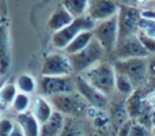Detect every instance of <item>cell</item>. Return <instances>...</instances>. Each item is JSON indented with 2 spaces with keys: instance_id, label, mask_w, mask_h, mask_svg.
Masks as SVG:
<instances>
[{
  "instance_id": "e575fe53",
  "label": "cell",
  "mask_w": 155,
  "mask_h": 136,
  "mask_svg": "<svg viewBox=\"0 0 155 136\" xmlns=\"http://www.w3.org/2000/svg\"><path fill=\"white\" fill-rule=\"evenodd\" d=\"M155 125V106H153V127Z\"/></svg>"
},
{
  "instance_id": "d4e9b609",
  "label": "cell",
  "mask_w": 155,
  "mask_h": 136,
  "mask_svg": "<svg viewBox=\"0 0 155 136\" xmlns=\"http://www.w3.org/2000/svg\"><path fill=\"white\" fill-rule=\"evenodd\" d=\"M30 104H31V99H30V94L26 93H18L16 98L14 99L12 105H11V109L15 114H19V113H25L29 112Z\"/></svg>"
},
{
  "instance_id": "4316f807",
  "label": "cell",
  "mask_w": 155,
  "mask_h": 136,
  "mask_svg": "<svg viewBox=\"0 0 155 136\" xmlns=\"http://www.w3.org/2000/svg\"><path fill=\"white\" fill-rule=\"evenodd\" d=\"M16 125L15 118H8V117H3L0 120V136H10L11 132L14 131Z\"/></svg>"
},
{
  "instance_id": "9a60e30c",
  "label": "cell",
  "mask_w": 155,
  "mask_h": 136,
  "mask_svg": "<svg viewBox=\"0 0 155 136\" xmlns=\"http://www.w3.org/2000/svg\"><path fill=\"white\" fill-rule=\"evenodd\" d=\"M74 16L68 12V10L64 7L63 4H60L56 10L52 12L51 18L48 21V27L52 30V32H59V30L67 27L68 25H71L74 22Z\"/></svg>"
},
{
  "instance_id": "3957f363",
  "label": "cell",
  "mask_w": 155,
  "mask_h": 136,
  "mask_svg": "<svg viewBox=\"0 0 155 136\" xmlns=\"http://www.w3.org/2000/svg\"><path fill=\"white\" fill-rule=\"evenodd\" d=\"M95 26H97V22L94 21L93 18H90L88 15L75 18L72 23L68 25L67 27L53 33L52 44H53V46L56 49L64 51L76 35H79L82 32H87V30L93 32V30L95 29Z\"/></svg>"
},
{
  "instance_id": "52a82bcc",
  "label": "cell",
  "mask_w": 155,
  "mask_h": 136,
  "mask_svg": "<svg viewBox=\"0 0 155 136\" xmlns=\"http://www.w3.org/2000/svg\"><path fill=\"white\" fill-rule=\"evenodd\" d=\"M41 95L51 98L59 94H68L76 91L75 76H42L38 82Z\"/></svg>"
},
{
  "instance_id": "ba28073f",
  "label": "cell",
  "mask_w": 155,
  "mask_h": 136,
  "mask_svg": "<svg viewBox=\"0 0 155 136\" xmlns=\"http://www.w3.org/2000/svg\"><path fill=\"white\" fill-rule=\"evenodd\" d=\"M142 11L136 7L120 5L118 11V41L136 35L139 33V21L142 18Z\"/></svg>"
},
{
  "instance_id": "cb8c5ba5",
  "label": "cell",
  "mask_w": 155,
  "mask_h": 136,
  "mask_svg": "<svg viewBox=\"0 0 155 136\" xmlns=\"http://www.w3.org/2000/svg\"><path fill=\"white\" fill-rule=\"evenodd\" d=\"M135 90H136V88H135L134 83H132L125 75L116 72V91H117V93H120L121 95H124L127 98V97L131 95Z\"/></svg>"
},
{
  "instance_id": "7a4b0ae2",
  "label": "cell",
  "mask_w": 155,
  "mask_h": 136,
  "mask_svg": "<svg viewBox=\"0 0 155 136\" xmlns=\"http://www.w3.org/2000/svg\"><path fill=\"white\" fill-rule=\"evenodd\" d=\"M49 99H51L54 110L63 113L67 117L87 116V110L90 108V104L78 91L68 94H59V95L51 97Z\"/></svg>"
},
{
  "instance_id": "ac0fdd59",
  "label": "cell",
  "mask_w": 155,
  "mask_h": 136,
  "mask_svg": "<svg viewBox=\"0 0 155 136\" xmlns=\"http://www.w3.org/2000/svg\"><path fill=\"white\" fill-rule=\"evenodd\" d=\"M94 40V32H82L79 35H76L71 44L64 49V53L71 56V55H75V53H79L80 51H83L84 48H87L90 45V42Z\"/></svg>"
},
{
  "instance_id": "9c48e42d",
  "label": "cell",
  "mask_w": 155,
  "mask_h": 136,
  "mask_svg": "<svg viewBox=\"0 0 155 136\" xmlns=\"http://www.w3.org/2000/svg\"><path fill=\"white\" fill-rule=\"evenodd\" d=\"M75 86L76 91L90 104V106H94L99 110L109 109V97L101 93L90 82H87L83 75H75Z\"/></svg>"
},
{
  "instance_id": "7402d4cb",
  "label": "cell",
  "mask_w": 155,
  "mask_h": 136,
  "mask_svg": "<svg viewBox=\"0 0 155 136\" xmlns=\"http://www.w3.org/2000/svg\"><path fill=\"white\" fill-rule=\"evenodd\" d=\"M88 4L90 0H63V5L74 18L86 16V12L88 11Z\"/></svg>"
},
{
  "instance_id": "5bb4252c",
  "label": "cell",
  "mask_w": 155,
  "mask_h": 136,
  "mask_svg": "<svg viewBox=\"0 0 155 136\" xmlns=\"http://www.w3.org/2000/svg\"><path fill=\"white\" fill-rule=\"evenodd\" d=\"M31 112L35 116V118L40 121V124L42 125V124H45L52 117V114L54 112V108L49 98H46L44 95H38L33 101Z\"/></svg>"
},
{
  "instance_id": "277c9868",
  "label": "cell",
  "mask_w": 155,
  "mask_h": 136,
  "mask_svg": "<svg viewBox=\"0 0 155 136\" xmlns=\"http://www.w3.org/2000/svg\"><path fill=\"white\" fill-rule=\"evenodd\" d=\"M116 72L123 74L134 83L135 88H142L148 76V57L116 60L113 63Z\"/></svg>"
},
{
  "instance_id": "4dcf8cb0",
  "label": "cell",
  "mask_w": 155,
  "mask_h": 136,
  "mask_svg": "<svg viewBox=\"0 0 155 136\" xmlns=\"http://www.w3.org/2000/svg\"><path fill=\"white\" fill-rule=\"evenodd\" d=\"M142 18L150 19V21H155V10H142Z\"/></svg>"
},
{
  "instance_id": "d6986e66",
  "label": "cell",
  "mask_w": 155,
  "mask_h": 136,
  "mask_svg": "<svg viewBox=\"0 0 155 136\" xmlns=\"http://www.w3.org/2000/svg\"><path fill=\"white\" fill-rule=\"evenodd\" d=\"M11 65V42H10V35H8V30L5 26L2 29V59H0V68H2V74H7L8 68Z\"/></svg>"
},
{
  "instance_id": "1f68e13d",
  "label": "cell",
  "mask_w": 155,
  "mask_h": 136,
  "mask_svg": "<svg viewBox=\"0 0 155 136\" xmlns=\"http://www.w3.org/2000/svg\"><path fill=\"white\" fill-rule=\"evenodd\" d=\"M148 76L155 78V57H148Z\"/></svg>"
},
{
  "instance_id": "f1b7e54d",
  "label": "cell",
  "mask_w": 155,
  "mask_h": 136,
  "mask_svg": "<svg viewBox=\"0 0 155 136\" xmlns=\"http://www.w3.org/2000/svg\"><path fill=\"white\" fill-rule=\"evenodd\" d=\"M129 136H150V128L142 125L140 123H137L136 120H134L129 131Z\"/></svg>"
},
{
  "instance_id": "8d00e7d4",
  "label": "cell",
  "mask_w": 155,
  "mask_h": 136,
  "mask_svg": "<svg viewBox=\"0 0 155 136\" xmlns=\"http://www.w3.org/2000/svg\"><path fill=\"white\" fill-rule=\"evenodd\" d=\"M86 136H98V135L94 134V132H90V134H86Z\"/></svg>"
},
{
  "instance_id": "e0dca14e",
  "label": "cell",
  "mask_w": 155,
  "mask_h": 136,
  "mask_svg": "<svg viewBox=\"0 0 155 136\" xmlns=\"http://www.w3.org/2000/svg\"><path fill=\"white\" fill-rule=\"evenodd\" d=\"M65 123V116L54 110L52 117L41 125V136H59Z\"/></svg>"
},
{
  "instance_id": "30bf717a",
  "label": "cell",
  "mask_w": 155,
  "mask_h": 136,
  "mask_svg": "<svg viewBox=\"0 0 155 136\" xmlns=\"http://www.w3.org/2000/svg\"><path fill=\"white\" fill-rule=\"evenodd\" d=\"M42 76H70L74 74L68 55L49 53L45 56L41 67Z\"/></svg>"
},
{
  "instance_id": "ffe728a7",
  "label": "cell",
  "mask_w": 155,
  "mask_h": 136,
  "mask_svg": "<svg viewBox=\"0 0 155 136\" xmlns=\"http://www.w3.org/2000/svg\"><path fill=\"white\" fill-rule=\"evenodd\" d=\"M19 90L16 87V83L11 82H5L4 85L2 86V90H0V105H2V110H5L8 108H11L14 99L16 98Z\"/></svg>"
},
{
  "instance_id": "4fadbf2b",
  "label": "cell",
  "mask_w": 155,
  "mask_h": 136,
  "mask_svg": "<svg viewBox=\"0 0 155 136\" xmlns=\"http://www.w3.org/2000/svg\"><path fill=\"white\" fill-rule=\"evenodd\" d=\"M146 97L143 95L142 88H136L129 97L125 98V106L128 112L129 120H137L144 112L146 108Z\"/></svg>"
},
{
  "instance_id": "d6a6232c",
  "label": "cell",
  "mask_w": 155,
  "mask_h": 136,
  "mask_svg": "<svg viewBox=\"0 0 155 136\" xmlns=\"http://www.w3.org/2000/svg\"><path fill=\"white\" fill-rule=\"evenodd\" d=\"M10 136H26L25 135V132H23V129L21 128V125H19L18 123H16V125H15V128H14V131L11 132V135Z\"/></svg>"
},
{
  "instance_id": "2e32d148",
  "label": "cell",
  "mask_w": 155,
  "mask_h": 136,
  "mask_svg": "<svg viewBox=\"0 0 155 136\" xmlns=\"http://www.w3.org/2000/svg\"><path fill=\"white\" fill-rule=\"evenodd\" d=\"M15 121L21 125L26 136H41V124L33 114V112L15 114Z\"/></svg>"
},
{
  "instance_id": "44dd1931",
  "label": "cell",
  "mask_w": 155,
  "mask_h": 136,
  "mask_svg": "<svg viewBox=\"0 0 155 136\" xmlns=\"http://www.w3.org/2000/svg\"><path fill=\"white\" fill-rule=\"evenodd\" d=\"M59 136H86L80 117H67L65 116L64 127Z\"/></svg>"
},
{
  "instance_id": "836d02e7",
  "label": "cell",
  "mask_w": 155,
  "mask_h": 136,
  "mask_svg": "<svg viewBox=\"0 0 155 136\" xmlns=\"http://www.w3.org/2000/svg\"><path fill=\"white\" fill-rule=\"evenodd\" d=\"M146 101H147L151 106H155V91H151V93L146 97Z\"/></svg>"
},
{
  "instance_id": "f546056e",
  "label": "cell",
  "mask_w": 155,
  "mask_h": 136,
  "mask_svg": "<svg viewBox=\"0 0 155 136\" xmlns=\"http://www.w3.org/2000/svg\"><path fill=\"white\" fill-rule=\"evenodd\" d=\"M132 123H134V120H128L125 124H123V125L118 128V132L116 136H129V131H131Z\"/></svg>"
},
{
  "instance_id": "5b68a950",
  "label": "cell",
  "mask_w": 155,
  "mask_h": 136,
  "mask_svg": "<svg viewBox=\"0 0 155 136\" xmlns=\"http://www.w3.org/2000/svg\"><path fill=\"white\" fill-rule=\"evenodd\" d=\"M105 53H106L105 49L102 48V45L98 42V40L94 37V40L91 41L87 48L80 51L79 53L68 56L71 60V64H72L74 74L75 75L84 74L87 69L97 65L98 63H101Z\"/></svg>"
},
{
  "instance_id": "74e56055",
  "label": "cell",
  "mask_w": 155,
  "mask_h": 136,
  "mask_svg": "<svg viewBox=\"0 0 155 136\" xmlns=\"http://www.w3.org/2000/svg\"><path fill=\"white\" fill-rule=\"evenodd\" d=\"M139 2H147V0H139Z\"/></svg>"
},
{
  "instance_id": "603a6c76",
  "label": "cell",
  "mask_w": 155,
  "mask_h": 136,
  "mask_svg": "<svg viewBox=\"0 0 155 136\" xmlns=\"http://www.w3.org/2000/svg\"><path fill=\"white\" fill-rule=\"evenodd\" d=\"M16 87H18L19 93H26V94H33L35 93L38 87V82L33 75L30 74H22L16 78L15 80Z\"/></svg>"
},
{
  "instance_id": "83f0119b",
  "label": "cell",
  "mask_w": 155,
  "mask_h": 136,
  "mask_svg": "<svg viewBox=\"0 0 155 136\" xmlns=\"http://www.w3.org/2000/svg\"><path fill=\"white\" fill-rule=\"evenodd\" d=\"M136 35H137V38L140 40V42L143 44V46H144V48L150 52V55H154L155 53V40H154V38L146 35L143 32H139Z\"/></svg>"
},
{
  "instance_id": "8fae6325",
  "label": "cell",
  "mask_w": 155,
  "mask_h": 136,
  "mask_svg": "<svg viewBox=\"0 0 155 136\" xmlns=\"http://www.w3.org/2000/svg\"><path fill=\"white\" fill-rule=\"evenodd\" d=\"M116 60H127V59H137V57H150V52L143 46L137 35H132L123 41H118L114 51Z\"/></svg>"
},
{
  "instance_id": "d590c367",
  "label": "cell",
  "mask_w": 155,
  "mask_h": 136,
  "mask_svg": "<svg viewBox=\"0 0 155 136\" xmlns=\"http://www.w3.org/2000/svg\"><path fill=\"white\" fill-rule=\"evenodd\" d=\"M151 135H153V136H155V125L153 127V128H151Z\"/></svg>"
},
{
  "instance_id": "7c38bea8",
  "label": "cell",
  "mask_w": 155,
  "mask_h": 136,
  "mask_svg": "<svg viewBox=\"0 0 155 136\" xmlns=\"http://www.w3.org/2000/svg\"><path fill=\"white\" fill-rule=\"evenodd\" d=\"M120 5L114 0H91L88 4L87 15L95 22H102L117 15Z\"/></svg>"
},
{
  "instance_id": "484cf974",
  "label": "cell",
  "mask_w": 155,
  "mask_h": 136,
  "mask_svg": "<svg viewBox=\"0 0 155 136\" xmlns=\"http://www.w3.org/2000/svg\"><path fill=\"white\" fill-rule=\"evenodd\" d=\"M139 32H143L146 35L155 40V21L140 18L139 21Z\"/></svg>"
},
{
  "instance_id": "6da1fadb",
  "label": "cell",
  "mask_w": 155,
  "mask_h": 136,
  "mask_svg": "<svg viewBox=\"0 0 155 136\" xmlns=\"http://www.w3.org/2000/svg\"><path fill=\"white\" fill-rule=\"evenodd\" d=\"M82 75L105 95L110 97L116 91V68L113 63L101 61Z\"/></svg>"
},
{
  "instance_id": "8992f818",
  "label": "cell",
  "mask_w": 155,
  "mask_h": 136,
  "mask_svg": "<svg viewBox=\"0 0 155 136\" xmlns=\"http://www.w3.org/2000/svg\"><path fill=\"white\" fill-rule=\"evenodd\" d=\"M93 32L94 37L98 40L105 52L109 55L114 53L116 46L118 44V14L110 19L98 22Z\"/></svg>"
}]
</instances>
